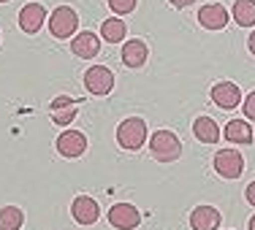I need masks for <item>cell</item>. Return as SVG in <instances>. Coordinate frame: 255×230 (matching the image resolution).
I'll return each mask as SVG.
<instances>
[{
  "instance_id": "1",
  "label": "cell",
  "mask_w": 255,
  "mask_h": 230,
  "mask_svg": "<svg viewBox=\"0 0 255 230\" xmlns=\"http://www.w3.org/2000/svg\"><path fill=\"white\" fill-rule=\"evenodd\" d=\"M149 154L157 162H177L182 157V141L171 130H155L149 138Z\"/></svg>"
},
{
  "instance_id": "2",
  "label": "cell",
  "mask_w": 255,
  "mask_h": 230,
  "mask_svg": "<svg viewBox=\"0 0 255 230\" xmlns=\"http://www.w3.org/2000/svg\"><path fill=\"white\" fill-rule=\"evenodd\" d=\"M144 141H147V122H144L141 117H128L120 122L117 128V144L128 152H136V149L144 147Z\"/></svg>"
},
{
  "instance_id": "3",
  "label": "cell",
  "mask_w": 255,
  "mask_h": 230,
  "mask_svg": "<svg viewBox=\"0 0 255 230\" xmlns=\"http://www.w3.org/2000/svg\"><path fill=\"white\" fill-rule=\"evenodd\" d=\"M49 33L54 35V38H71V35L76 33V27H79V16H76V11L71 8V5H57V8L52 11V16H49Z\"/></svg>"
},
{
  "instance_id": "4",
  "label": "cell",
  "mask_w": 255,
  "mask_h": 230,
  "mask_svg": "<svg viewBox=\"0 0 255 230\" xmlns=\"http://www.w3.org/2000/svg\"><path fill=\"white\" fill-rule=\"evenodd\" d=\"M84 87H87L90 95H109L114 89V74L106 68V65H93V68H87V74H84Z\"/></svg>"
},
{
  "instance_id": "5",
  "label": "cell",
  "mask_w": 255,
  "mask_h": 230,
  "mask_svg": "<svg viewBox=\"0 0 255 230\" xmlns=\"http://www.w3.org/2000/svg\"><path fill=\"white\" fill-rule=\"evenodd\" d=\"M215 171L220 173L223 179H239L242 171H245V157H242L236 149H220L212 160Z\"/></svg>"
},
{
  "instance_id": "6",
  "label": "cell",
  "mask_w": 255,
  "mask_h": 230,
  "mask_svg": "<svg viewBox=\"0 0 255 230\" xmlns=\"http://www.w3.org/2000/svg\"><path fill=\"white\" fill-rule=\"evenodd\" d=\"M106 220H109V225L117 230H133L141 225V214H138V209L133 203H114L109 209Z\"/></svg>"
},
{
  "instance_id": "7",
  "label": "cell",
  "mask_w": 255,
  "mask_h": 230,
  "mask_svg": "<svg viewBox=\"0 0 255 230\" xmlns=\"http://www.w3.org/2000/svg\"><path fill=\"white\" fill-rule=\"evenodd\" d=\"M57 154L60 157H68V160H74V157H82L87 152V136H84L82 130H65L57 136Z\"/></svg>"
},
{
  "instance_id": "8",
  "label": "cell",
  "mask_w": 255,
  "mask_h": 230,
  "mask_svg": "<svg viewBox=\"0 0 255 230\" xmlns=\"http://www.w3.org/2000/svg\"><path fill=\"white\" fill-rule=\"evenodd\" d=\"M71 217H74L79 225H95L98 217H101V206L95 198L79 195V198H74V203H71Z\"/></svg>"
},
{
  "instance_id": "9",
  "label": "cell",
  "mask_w": 255,
  "mask_h": 230,
  "mask_svg": "<svg viewBox=\"0 0 255 230\" xmlns=\"http://www.w3.org/2000/svg\"><path fill=\"white\" fill-rule=\"evenodd\" d=\"M212 103H215V106H220V108H226V111H231V108H236L239 106L242 100V89L236 87L234 81H217L215 87H212Z\"/></svg>"
},
{
  "instance_id": "10",
  "label": "cell",
  "mask_w": 255,
  "mask_h": 230,
  "mask_svg": "<svg viewBox=\"0 0 255 230\" xmlns=\"http://www.w3.org/2000/svg\"><path fill=\"white\" fill-rule=\"evenodd\" d=\"M228 8L223 3H206L198 8V25L206 30H223L228 25Z\"/></svg>"
},
{
  "instance_id": "11",
  "label": "cell",
  "mask_w": 255,
  "mask_h": 230,
  "mask_svg": "<svg viewBox=\"0 0 255 230\" xmlns=\"http://www.w3.org/2000/svg\"><path fill=\"white\" fill-rule=\"evenodd\" d=\"M147 57H149V46L141 38L125 41L123 52H120V60H123L125 68H141V65H147Z\"/></svg>"
},
{
  "instance_id": "12",
  "label": "cell",
  "mask_w": 255,
  "mask_h": 230,
  "mask_svg": "<svg viewBox=\"0 0 255 230\" xmlns=\"http://www.w3.org/2000/svg\"><path fill=\"white\" fill-rule=\"evenodd\" d=\"M223 222V214L215 206H196L190 211V228L193 230H217Z\"/></svg>"
},
{
  "instance_id": "13",
  "label": "cell",
  "mask_w": 255,
  "mask_h": 230,
  "mask_svg": "<svg viewBox=\"0 0 255 230\" xmlns=\"http://www.w3.org/2000/svg\"><path fill=\"white\" fill-rule=\"evenodd\" d=\"M46 22V8L41 3H27L25 8L19 11V27L25 30L27 35H35Z\"/></svg>"
},
{
  "instance_id": "14",
  "label": "cell",
  "mask_w": 255,
  "mask_h": 230,
  "mask_svg": "<svg viewBox=\"0 0 255 230\" xmlns=\"http://www.w3.org/2000/svg\"><path fill=\"white\" fill-rule=\"evenodd\" d=\"M49 111H52V122H54V125H71V122L76 119L79 100L68 98V95H60V98L52 100Z\"/></svg>"
},
{
  "instance_id": "15",
  "label": "cell",
  "mask_w": 255,
  "mask_h": 230,
  "mask_svg": "<svg viewBox=\"0 0 255 230\" xmlns=\"http://www.w3.org/2000/svg\"><path fill=\"white\" fill-rule=\"evenodd\" d=\"M71 52L82 60H93L95 54L101 52V38L95 33H87V30H84V33H76L74 41H71Z\"/></svg>"
},
{
  "instance_id": "16",
  "label": "cell",
  "mask_w": 255,
  "mask_h": 230,
  "mask_svg": "<svg viewBox=\"0 0 255 230\" xmlns=\"http://www.w3.org/2000/svg\"><path fill=\"white\" fill-rule=\"evenodd\" d=\"M193 133H196V138L201 144H217L220 141V128H217V122L212 117H198L196 122H193Z\"/></svg>"
},
{
  "instance_id": "17",
  "label": "cell",
  "mask_w": 255,
  "mask_h": 230,
  "mask_svg": "<svg viewBox=\"0 0 255 230\" xmlns=\"http://www.w3.org/2000/svg\"><path fill=\"white\" fill-rule=\"evenodd\" d=\"M223 136L228 138L231 144H253V128L247 119H231L226 125V133Z\"/></svg>"
},
{
  "instance_id": "18",
  "label": "cell",
  "mask_w": 255,
  "mask_h": 230,
  "mask_svg": "<svg viewBox=\"0 0 255 230\" xmlns=\"http://www.w3.org/2000/svg\"><path fill=\"white\" fill-rule=\"evenodd\" d=\"M125 33H128V25L123 19H117V16H112V19H103L101 25V35L106 44H123L125 41Z\"/></svg>"
},
{
  "instance_id": "19",
  "label": "cell",
  "mask_w": 255,
  "mask_h": 230,
  "mask_svg": "<svg viewBox=\"0 0 255 230\" xmlns=\"http://www.w3.org/2000/svg\"><path fill=\"white\" fill-rule=\"evenodd\" d=\"M234 22L239 27H255V0H236Z\"/></svg>"
},
{
  "instance_id": "20",
  "label": "cell",
  "mask_w": 255,
  "mask_h": 230,
  "mask_svg": "<svg viewBox=\"0 0 255 230\" xmlns=\"http://www.w3.org/2000/svg\"><path fill=\"white\" fill-rule=\"evenodd\" d=\"M25 225V214L19 206H3L0 209V230H19Z\"/></svg>"
},
{
  "instance_id": "21",
  "label": "cell",
  "mask_w": 255,
  "mask_h": 230,
  "mask_svg": "<svg viewBox=\"0 0 255 230\" xmlns=\"http://www.w3.org/2000/svg\"><path fill=\"white\" fill-rule=\"evenodd\" d=\"M106 3H109V8H112L114 14L125 16V14H130V11H136L138 0H106Z\"/></svg>"
},
{
  "instance_id": "22",
  "label": "cell",
  "mask_w": 255,
  "mask_h": 230,
  "mask_svg": "<svg viewBox=\"0 0 255 230\" xmlns=\"http://www.w3.org/2000/svg\"><path fill=\"white\" fill-rule=\"evenodd\" d=\"M242 111H245L247 119H255V89H253L250 95H247L245 100H242Z\"/></svg>"
},
{
  "instance_id": "23",
  "label": "cell",
  "mask_w": 255,
  "mask_h": 230,
  "mask_svg": "<svg viewBox=\"0 0 255 230\" xmlns=\"http://www.w3.org/2000/svg\"><path fill=\"white\" fill-rule=\"evenodd\" d=\"M245 198H247V203H250V206H255V181H250V184H247Z\"/></svg>"
},
{
  "instance_id": "24",
  "label": "cell",
  "mask_w": 255,
  "mask_h": 230,
  "mask_svg": "<svg viewBox=\"0 0 255 230\" xmlns=\"http://www.w3.org/2000/svg\"><path fill=\"white\" fill-rule=\"evenodd\" d=\"M168 3L174 5V8H185V5H190V3H196V0H168Z\"/></svg>"
},
{
  "instance_id": "25",
  "label": "cell",
  "mask_w": 255,
  "mask_h": 230,
  "mask_svg": "<svg viewBox=\"0 0 255 230\" xmlns=\"http://www.w3.org/2000/svg\"><path fill=\"white\" fill-rule=\"evenodd\" d=\"M247 49H250V54H255V30L250 33V38H247Z\"/></svg>"
},
{
  "instance_id": "26",
  "label": "cell",
  "mask_w": 255,
  "mask_h": 230,
  "mask_svg": "<svg viewBox=\"0 0 255 230\" xmlns=\"http://www.w3.org/2000/svg\"><path fill=\"white\" fill-rule=\"evenodd\" d=\"M247 228H250V230H255V214L250 217V222H247Z\"/></svg>"
},
{
  "instance_id": "27",
  "label": "cell",
  "mask_w": 255,
  "mask_h": 230,
  "mask_svg": "<svg viewBox=\"0 0 255 230\" xmlns=\"http://www.w3.org/2000/svg\"><path fill=\"white\" fill-rule=\"evenodd\" d=\"M0 3H8V0H0Z\"/></svg>"
}]
</instances>
